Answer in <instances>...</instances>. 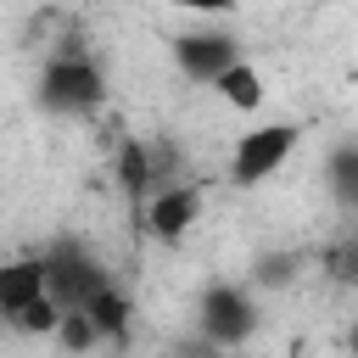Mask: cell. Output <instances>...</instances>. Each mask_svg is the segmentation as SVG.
I'll return each instance as SVG.
<instances>
[{
  "label": "cell",
  "instance_id": "7a4b0ae2",
  "mask_svg": "<svg viewBox=\"0 0 358 358\" xmlns=\"http://www.w3.org/2000/svg\"><path fill=\"white\" fill-rule=\"evenodd\" d=\"M106 285H112V280H106V268H101L90 252H78V246H67V241L45 252V291L56 296L62 313H84Z\"/></svg>",
  "mask_w": 358,
  "mask_h": 358
},
{
  "label": "cell",
  "instance_id": "277c9868",
  "mask_svg": "<svg viewBox=\"0 0 358 358\" xmlns=\"http://www.w3.org/2000/svg\"><path fill=\"white\" fill-rule=\"evenodd\" d=\"M291 151H296V129L291 123H263V129L241 134V145L229 157V173H235V185H263L268 173L285 168Z\"/></svg>",
  "mask_w": 358,
  "mask_h": 358
},
{
  "label": "cell",
  "instance_id": "3957f363",
  "mask_svg": "<svg viewBox=\"0 0 358 358\" xmlns=\"http://www.w3.org/2000/svg\"><path fill=\"white\" fill-rule=\"evenodd\" d=\"M196 330L213 341V347H241L252 330H257V308L246 302L241 285H207L201 291V308H196Z\"/></svg>",
  "mask_w": 358,
  "mask_h": 358
},
{
  "label": "cell",
  "instance_id": "6da1fadb",
  "mask_svg": "<svg viewBox=\"0 0 358 358\" xmlns=\"http://www.w3.org/2000/svg\"><path fill=\"white\" fill-rule=\"evenodd\" d=\"M101 95H106V78H101V67L90 56H56L45 67V78H39V106L45 112H62V117L95 112Z\"/></svg>",
  "mask_w": 358,
  "mask_h": 358
},
{
  "label": "cell",
  "instance_id": "9a60e30c",
  "mask_svg": "<svg viewBox=\"0 0 358 358\" xmlns=\"http://www.w3.org/2000/svg\"><path fill=\"white\" fill-rule=\"evenodd\" d=\"M173 6H185V11H229L235 0H173Z\"/></svg>",
  "mask_w": 358,
  "mask_h": 358
},
{
  "label": "cell",
  "instance_id": "5bb4252c",
  "mask_svg": "<svg viewBox=\"0 0 358 358\" xmlns=\"http://www.w3.org/2000/svg\"><path fill=\"white\" fill-rule=\"evenodd\" d=\"M218 352H224V347H213V341L201 336V341H190V347H179L173 358H218Z\"/></svg>",
  "mask_w": 358,
  "mask_h": 358
},
{
  "label": "cell",
  "instance_id": "5b68a950",
  "mask_svg": "<svg viewBox=\"0 0 358 358\" xmlns=\"http://www.w3.org/2000/svg\"><path fill=\"white\" fill-rule=\"evenodd\" d=\"M173 50H179V67L190 78H201V84H218L235 67V39L229 34H185Z\"/></svg>",
  "mask_w": 358,
  "mask_h": 358
},
{
  "label": "cell",
  "instance_id": "30bf717a",
  "mask_svg": "<svg viewBox=\"0 0 358 358\" xmlns=\"http://www.w3.org/2000/svg\"><path fill=\"white\" fill-rule=\"evenodd\" d=\"M84 313L95 319V330H101V336H112V341H123V336H129V302H123L112 285H106V291H101Z\"/></svg>",
  "mask_w": 358,
  "mask_h": 358
},
{
  "label": "cell",
  "instance_id": "9c48e42d",
  "mask_svg": "<svg viewBox=\"0 0 358 358\" xmlns=\"http://www.w3.org/2000/svg\"><path fill=\"white\" fill-rule=\"evenodd\" d=\"M117 185H123V196H145L151 190V151L140 140L117 145Z\"/></svg>",
  "mask_w": 358,
  "mask_h": 358
},
{
  "label": "cell",
  "instance_id": "52a82bcc",
  "mask_svg": "<svg viewBox=\"0 0 358 358\" xmlns=\"http://www.w3.org/2000/svg\"><path fill=\"white\" fill-rule=\"evenodd\" d=\"M196 213H201V196H196L190 185L162 190V196L151 201V235H157V241H179V235L196 224Z\"/></svg>",
  "mask_w": 358,
  "mask_h": 358
},
{
  "label": "cell",
  "instance_id": "8fae6325",
  "mask_svg": "<svg viewBox=\"0 0 358 358\" xmlns=\"http://www.w3.org/2000/svg\"><path fill=\"white\" fill-rule=\"evenodd\" d=\"M11 324L22 330V336H56V324H62V308H56V296L45 291L39 302H28L22 313H11Z\"/></svg>",
  "mask_w": 358,
  "mask_h": 358
},
{
  "label": "cell",
  "instance_id": "8992f818",
  "mask_svg": "<svg viewBox=\"0 0 358 358\" xmlns=\"http://www.w3.org/2000/svg\"><path fill=\"white\" fill-rule=\"evenodd\" d=\"M45 296V257H11L0 263V313H22L28 302Z\"/></svg>",
  "mask_w": 358,
  "mask_h": 358
},
{
  "label": "cell",
  "instance_id": "2e32d148",
  "mask_svg": "<svg viewBox=\"0 0 358 358\" xmlns=\"http://www.w3.org/2000/svg\"><path fill=\"white\" fill-rule=\"evenodd\" d=\"M352 358H358V324H352Z\"/></svg>",
  "mask_w": 358,
  "mask_h": 358
},
{
  "label": "cell",
  "instance_id": "ba28073f",
  "mask_svg": "<svg viewBox=\"0 0 358 358\" xmlns=\"http://www.w3.org/2000/svg\"><path fill=\"white\" fill-rule=\"evenodd\" d=\"M213 90H218L235 112H257V106H263V78H257V67H246V62H235Z\"/></svg>",
  "mask_w": 358,
  "mask_h": 358
},
{
  "label": "cell",
  "instance_id": "7c38bea8",
  "mask_svg": "<svg viewBox=\"0 0 358 358\" xmlns=\"http://www.w3.org/2000/svg\"><path fill=\"white\" fill-rule=\"evenodd\" d=\"M330 190H336L347 207H358V145H341V151L330 157Z\"/></svg>",
  "mask_w": 358,
  "mask_h": 358
},
{
  "label": "cell",
  "instance_id": "4fadbf2b",
  "mask_svg": "<svg viewBox=\"0 0 358 358\" xmlns=\"http://www.w3.org/2000/svg\"><path fill=\"white\" fill-rule=\"evenodd\" d=\"M56 341H62L67 352H90V347L101 341V330H95V319H90V313H62V324H56Z\"/></svg>",
  "mask_w": 358,
  "mask_h": 358
}]
</instances>
